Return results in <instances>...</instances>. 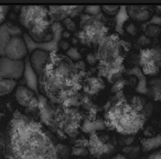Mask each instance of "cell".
I'll use <instances>...</instances> for the list:
<instances>
[{
  "label": "cell",
  "mask_w": 161,
  "mask_h": 159,
  "mask_svg": "<svg viewBox=\"0 0 161 159\" xmlns=\"http://www.w3.org/2000/svg\"><path fill=\"white\" fill-rule=\"evenodd\" d=\"M47 14H49V10L44 7L25 6V7L21 8L19 20L25 29L30 30L34 25L47 20Z\"/></svg>",
  "instance_id": "cell-1"
},
{
  "label": "cell",
  "mask_w": 161,
  "mask_h": 159,
  "mask_svg": "<svg viewBox=\"0 0 161 159\" xmlns=\"http://www.w3.org/2000/svg\"><path fill=\"white\" fill-rule=\"evenodd\" d=\"M25 73L23 60H11L6 57L0 58V79L18 80Z\"/></svg>",
  "instance_id": "cell-2"
},
{
  "label": "cell",
  "mask_w": 161,
  "mask_h": 159,
  "mask_svg": "<svg viewBox=\"0 0 161 159\" xmlns=\"http://www.w3.org/2000/svg\"><path fill=\"white\" fill-rule=\"evenodd\" d=\"M28 55V46L21 36H11L7 42L3 51V56L11 60H23Z\"/></svg>",
  "instance_id": "cell-3"
},
{
  "label": "cell",
  "mask_w": 161,
  "mask_h": 159,
  "mask_svg": "<svg viewBox=\"0 0 161 159\" xmlns=\"http://www.w3.org/2000/svg\"><path fill=\"white\" fill-rule=\"evenodd\" d=\"M51 59V54L49 51L43 49H36L30 55V63L34 73L38 76H42L45 70L49 60Z\"/></svg>",
  "instance_id": "cell-4"
},
{
  "label": "cell",
  "mask_w": 161,
  "mask_h": 159,
  "mask_svg": "<svg viewBox=\"0 0 161 159\" xmlns=\"http://www.w3.org/2000/svg\"><path fill=\"white\" fill-rule=\"evenodd\" d=\"M90 150L94 156L99 158L105 155L112 154L115 150V145L108 141H103L96 134H93L90 141Z\"/></svg>",
  "instance_id": "cell-5"
},
{
  "label": "cell",
  "mask_w": 161,
  "mask_h": 159,
  "mask_svg": "<svg viewBox=\"0 0 161 159\" xmlns=\"http://www.w3.org/2000/svg\"><path fill=\"white\" fill-rule=\"evenodd\" d=\"M29 31V35L34 42H47L49 40H51L52 33H51V25H50L49 20H45L43 22L39 23V24L34 25L33 28H31Z\"/></svg>",
  "instance_id": "cell-6"
},
{
  "label": "cell",
  "mask_w": 161,
  "mask_h": 159,
  "mask_svg": "<svg viewBox=\"0 0 161 159\" xmlns=\"http://www.w3.org/2000/svg\"><path fill=\"white\" fill-rule=\"evenodd\" d=\"M139 65L141 67L146 66V65L153 64L160 68L161 66V51L158 47L154 49H141L140 54H139Z\"/></svg>",
  "instance_id": "cell-7"
},
{
  "label": "cell",
  "mask_w": 161,
  "mask_h": 159,
  "mask_svg": "<svg viewBox=\"0 0 161 159\" xmlns=\"http://www.w3.org/2000/svg\"><path fill=\"white\" fill-rule=\"evenodd\" d=\"M14 97L21 106H31L36 102V93L27 86H17L14 89Z\"/></svg>",
  "instance_id": "cell-8"
},
{
  "label": "cell",
  "mask_w": 161,
  "mask_h": 159,
  "mask_svg": "<svg viewBox=\"0 0 161 159\" xmlns=\"http://www.w3.org/2000/svg\"><path fill=\"white\" fill-rule=\"evenodd\" d=\"M126 9L128 17L139 22H148L151 19V12L145 6H128Z\"/></svg>",
  "instance_id": "cell-9"
},
{
  "label": "cell",
  "mask_w": 161,
  "mask_h": 159,
  "mask_svg": "<svg viewBox=\"0 0 161 159\" xmlns=\"http://www.w3.org/2000/svg\"><path fill=\"white\" fill-rule=\"evenodd\" d=\"M105 84H104L103 79L99 77H90L86 79L85 85H84V90L86 93L90 95H95L102 89H104Z\"/></svg>",
  "instance_id": "cell-10"
},
{
  "label": "cell",
  "mask_w": 161,
  "mask_h": 159,
  "mask_svg": "<svg viewBox=\"0 0 161 159\" xmlns=\"http://www.w3.org/2000/svg\"><path fill=\"white\" fill-rule=\"evenodd\" d=\"M141 147H142V150L145 152L151 151V150L161 147V134L142 139L141 141Z\"/></svg>",
  "instance_id": "cell-11"
},
{
  "label": "cell",
  "mask_w": 161,
  "mask_h": 159,
  "mask_svg": "<svg viewBox=\"0 0 161 159\" xmlns=\"http://www.w3.org/2000/svg\"><path fill=\"white\" fill-rule=\"evenodd\" d=\"M11 36V25H8L6 23L0 24V55L3 56L5 46Z\"/></svg>",
  "instance_id": "cell-12"
},
{
  "label": "cell",
  "mask_w": 161,
  "mask_h": 159,
  "mask_svg": "<svg viewBox=\"0 0 161 159\" xmlns=\"http://www.w3.org/2000/svg\"><path fill=\"white\" fill-rule=\"evenodd\" d=\"M128 19H129V17H128L126 6H120L118 12H117V14H116V32L118 34L124 33L123 27Z\"/></svg>",
  "instance_id": "cell-13"
},
{
  "label": "cell",
  "mask_w": 161,
  "mask_h": 159,
  "mask_svg": "<svg viewBox=\"0 0 161 159\" xmlns=\"http://www.w3.org/2000/svg\"><path fill=\"white\" fill-rule=\"evenodd\" d=\"M17 87L16 80L10 79H0V95H9Z\"/></svg>",
  "instance_id": "cell-14"
},
{
  "label": "cell",
  "mask_w": 161,
  "mask_h": 159,
  "mask_svg": "<svg viewBox=\"0 0 161 159\" xmlns=\"http://www.w3.org/2000/svg\"><path fill=\"white\" fill-rule=\"evenodd\" d=\"M160 68L158 66L153 64H150V65H146V66L141 67V71H142L143 75H148V76H153V75H157L159 73Z\"/></svg>",
  "instance_id": "cell-15"
},
{
  "label": "cell",
  "mask_w": 161,
  "mask_h": 159,
  "mask_svg": "<svg viewBox=\"0 0 161 159\" xmlns=\"http://www.w3.org/2000/svg\"><path fill=\"white\" fill-rule=\"evenodd\" d=\"M161 30L159 27H156V25H148L146 27L145 29V33H146V36H147L148 38H156V36H158L159 34H160Z\"/></svg>",
  "instance_id": "cell-16"
},
{
  "label": "cell",
  "mask_w": 161,
  "mask_h": 159,
  "mask_svg": "<svg viewBox=\"0 0 161 159\" xmlns=\"http://www.w3.org/2000/svg\"><path fill=\"white\" fill-rule=\"evenodd\" d=\"M148 91H149V88H148L147 78H143V79H141V80H138L137 86H136V92L142 93V95H148Z\"/></svg>",
  "instance_id": "cell-17"
},
{
  "label": "cell",
  "mask_w": 161,
  "mask_h": 159,
  "mask_svg": "<svg viewBox=\"0 0 161 159\" xmlns=\"http://www.w3.org/2000/svg\"><path fill=\"white\" fill-rule=\"evenodd\" d=\"M84 11L87 16L96 17L102 12V8L99 6H87V7L84 8Z\"/></svg>",
  "instance_id": "cell-18"
},
{
  "label": "cell",
  "mask_w": 161,
  "mask_h": 159,
  "mask_svg": "<svg viewBox=\"0 0 161 159\" xmlns=\"http://www.w3.org/2000/svg\"><path fill=\"white\" fill-rule=\"evenodd\" d=\"M126 73H127V75L136 77L138 80H141V79H143V78H146V76L143 75L142 71H141V69L139 68L138 66L132 67L131 69H128V70H126Z\"/></svg>",
  "instance_id": "cell-19"
},
{
  "label": "cell",
  "mask_w": 161,
  "mask_h": 159,
  "mask_svg": "<svg viewBox=\"0 0 161 159\" xmlns=\"http://www.w3.org/2000/svg\"><path fill=\"white\" fill-rule=\"evenodd\" d=\"M126 85H127V81L121 78V79H119V80H117V81L114 82V85H113V88H112V91L114 93L121 92V91L124 90V88L126 87Z\"/></svg>",
  "instance_id": "cell-20"
},
{
  "label": "cell",
  "mask_w": 161,
  "mask_h": 159,
  "mask_svg": "<svg viewBox=\"0 0 161 159\" xmlns=\"http://www.w3.org/2000/svg\"><path fill=\"white\" fill-rule=\"evenodd\" d=\"M101 8L106 14H109V16H115V14H117V12H118V10H119V6H103V7H101Z\"/></svg>",
  "instance_id": "cell-21"
},
{
  "label": "cell",
  "mask_w": 161,
  "mask_h": 159,
  "mask_svg": "<svg viewBox=\"0 0 161 159\" xmlns=\"http://www.w3.org/2000/svg\"><path fill=\"white\" fill-rule=\"evenodd\" d=\"M67 56H69L72 60H80V52H78L77 49H75V47H72V49H67Z\"/></svg>",
  "instance_id": "cell-22"
},
{
  "label": "cell",
  "mask_w": 161,
  "mask_h": 159,
  "mask_svg": "<svg viewBox=\"0 0 161 159\" xmlns=\"http://www.w3.org/2000/svg\"><path fill=\"white\" fill-rule=\"evenodd\" d=\"M147 24L148 25H156V27H159V25H161V17L160 16L151 17V19L148 21Z\"/></svg>",
  "instance_id": "cell-23"
},
{
  "label": "cell",
  "mask_w": 161,
  "mask_h": 159,
  "mask_svg": "<svg viewBox=\"0 0 161 159\" xmlns=\"http://www.w3.org/2000/svg\"><path fill=\"white\" fill-rule=\"evenodd\" d=\"M87 149L83 147H75L73 148V154L74 155H77V156H85L87 155Z\"/></svg>",
  "instance_id": "cell-24"
},
{
  "label": "cell",
  "mask_w": 161,
  "mask_h": 159,
  "mask_svg": "<svg viewBox=\"0 0 161 159\" xmlns=\"http://www.w3.org/2000/svg\"><path fill=\"white\" fill-rule=\"evenodd\" d=\"M149 88H160L161 89V80L159 78H153L149 81Z\"/></svg>",
  "instance_id": "cell-25"
},
{
  "label": "cell",
  "mask_w": 161,
  "mask_h": 159,
  "mask_svg": "<svg viewBox=\"0 0 161 159\" xmlns=\"http://www.w3.org/2000/svg\"><path fill=\"white\" fill-rule=\"evenodd\" d=\"M7 12H8V7H6V6H0V24H3Z\"/></svg>",
  "instance_id": "cell-26"
},
{
  "label": "cell",
  "mask_w": 161,
  "mask_h": 159,
  "mask_svg": "<svg viewBox=\"0 0 161 159\" xmlns=\"http://www.w3.org/2000/svg\"><path fill=\"white\" fill-rule=\"evenodd\" d=\"M149 43H150V40L146 35H141L140 38H138V41H137V44H138L139 46H145V45L149 44Z\"/></svg>",
  "instance_id": "cell-27"
},
{
  "label": "cell",
  "mask_w": 161,
  "mask_h": 159,
  "mask_svg": "<svg viewBox=\"0 0 161 159\" xmlns=\"http://www.w3.org/2000/svg\"><path fill=\"white\" fill-rule=\"evenodd\" d=\"M126 31H127L128 33L130 34V35H136V33H137V27L134 24V23H130V24H128L127 28H126Z\"/></svg>",
  "instance_id": "cell-28"
},
{
  "label": "cell",
  "mask_w": 161,
  "mask_h": 159,
  "mask_svg": "<svg viewBox=\"0 0 161 159\" xmlns=\"http://www.w3.org/2000/svg\"><path fill=\"white\" fill-rule=\"evenodd\" d=\"M119 45H120V49H124L125 52L129 51L130 47H131V44H130L129 42H127V41H123V40L119 41Z\"/></svg>",
  "instance_id": "cell-29"
},
{
  "label": "cell",
  "mask_w": 161,
  "mask_h": 159,
  "mask_svg": "<svg viewBox=\"0 0 161 159\" xmlns=\"http://www.w3.org/2000/svg\"><path fill=\"white\" fill-rule=\"evenodd\" d=\"M94 124H95V130H104V128L106 127L105 122L101 119L96 120V121L94 122Z\"/></svg>",
  "instance_id": "cell-30"
},
{
  "label": "cell",
  "mask_w": 161,
  "mask_h": 159,
  "mask_svg": "<svg viewBox=\"0 0 161 159\" xmlns=\"http://www.w3.org/2000/svg\"><path fill=\"white\" fill-rule=\"evenodd\" d=\"M139 150H140V148H139L138 146H132L131 150H130V152L128 155H129L130 158H136L139 154Z\"/></svg>",
  "instance_id": "cell-31"
},
{
  "label": "cell",
  "mask_w": 161,
  "mask_h": 159,
  "mask_svg": "<svg viewBox=\"0 0 161 159\" xmlns=\"http://www.w3.org/2000/svg\"><path fill=\"white\" fill-rule=\"evenodd\" d=\"M134 136H127V137H124V145L125 146H131V144L134 143Z\"/></svg>",
  "instance_id": "cell-32"
},
{
  "label": "cell",
  "mask_w": 161,
  "mask_h": 159,
  "mask_svg": "<svg viewBox=\"0 0 161 159\" xmlns=\"http://www.w3.org/2000/svg\"><path fill=\"white\" fill-rule=\"evenodd\" d=\"M87 62L90 65H94L95 63L97 62L96 55H94V54H88L87 55Z\"/></svg>",
  "instance_id": "cell-33"
},
{
  "label": "cell",
  "mask_w": 161,
  "mask_h": 159,
  "mask_svg": "<svg viewBox=\"0 0 161 159\" xmlns=\"http://www.w3.org/2000/svg\"><path fill=\"white\" fill-rule=\"evenodd\" d=\"M147 159H161V150L160 151H157V152H154V154L150 155Z\"/></svg>",
  "instance_id": "cell-34"
},
{
  "label": "cell",
  "mask_w": 161,
  "mask_h": 159,
  "mask_svg": "<svg viewBox=\"0 0 161 159\" xmlns=\"http://www.w3.org/2000/svg\"><path fill=\"white\" fill-rule=\"evenodd\" d=\"M60 46L62 47L63 49H69V45L67 42H65V41H62V42L60 43Z\"/></svg>",
  "instance_id": "cell-35"
},
{
  "label": "cell",
  "mask_w": 161,
  "mask_h": 159,
  "mask_svg": "<svg viewBox=\"0 0 161 159\" xmlns=\"http://www.w3.org/2000/svg\"><path fill=\"white\" fill-rule=\"evenodd\" d=\"M131 147H132V146H124L123 152H124V154H126V155H128L130 152V150H131Z\"/></svg>",
  "instance_id": "cell-36"
},
{
  "label": "cell",
  "mask_w": 161,
  "mask_h": 159,
  "mask_svg": "<svg viewBox=\"0 0 161 159\" xmlns=\"http://www.w3.org/2000/svg\"><path fill=\"white\" fill-rule=\"evenodd\" d=\"M112 159H128L126 156H124V155H120V154H118V155H116L115 157H113Z\"/></svg>",
  "instance_id": "cell-37"
},
{
  "label": "cell",
  "mask_w": 161,
  "mask_h": 159,
  "mask_svg": "<svg viewBox=\"0 0 161 159\" xmlns=\"http://www.w3.org/2000/svg\"><path fill=\"white\" fill-rule=\"evenodd\" d=\"M157 10H159V11H161V6H158V7H157Z\"/></svg>",
  "instance_id": "cell-38"
}]
</instances>
